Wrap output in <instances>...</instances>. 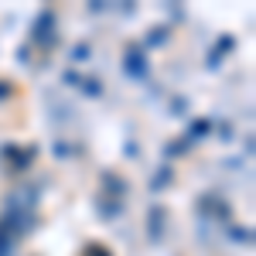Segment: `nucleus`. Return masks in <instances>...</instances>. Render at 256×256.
<instances>
[]
</instances>
